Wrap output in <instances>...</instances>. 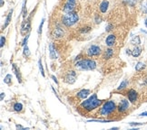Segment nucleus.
Wrapping results in <instances>:
<instances>
[{"mask_svg":"<svg viewBox=\"0 0 147 130\" xmlns=\"http://www.w3.org/2000/svg\"><path fill=\"white\" fill-rule=\"evenodd\" d=\"M5 44V37L4 35H1V48L4 47Z\"/></svg>","mask_w":147,"mask_h":130,"instance_id":"nucleus-30","label":"nucleus"},{"mask_svg":"<svg viewBox=\"0 0 147 130\" xmlns=\"http://www.w3.org/2000/svg\"><path fill=\"white\" fill-rule=\"evenodd\" d=\"M23 53H24V56L26 58H28L30 56V51H29V48H28V46H27V44L26 45H25L24 46V51H23Z\"/></svg>","mask_w":147,"mask_h":130,"instance_id":"nucleus-25","label":"nucleus"},{"mask_svg":"<svg viewBox=\"0 0 147 130\" xmlns=\"http://www.w3.org/2000/svg\"><path fill=\"white\" fill-rule=\"evenodd\" d=\"M145 67H146V65L144 63H142V61H139V63L135 65V71H144L145 69Z\"/></svg>","mask_w":147,"mask_h":130,"instance_id":"nucleus-21","label":"nucleus"},{"mask_svg":"<svg viewBox=\"0 0 147 130\" xmlns=\"http://www.w3.org/2000/svg\"><path fill=\"white\" fill-rule=\"evenodd\" d=\"M101 22H102V18H101V17H99L98 15L95 16V23H96V24H100Z\"/></svg>","mask_w":147,"mask_h":130,"instance_id":"nucleus-32","label":"nucleus"},{"mask_svg":"<svg viewBox=\"0 0 147 130\" xmlns=\"http://www.w3.org/2000/svg\"><path fill=\"white\" fill-rule=\"evenodd\" d=\"M104 101L105 100L103 99H99L97 98V94L94 93V94H92L87 99H84V101H82L80 103L79 107H80V109H82L84 112H91L103 105Z\"/></svg>","mask_w":147,"mask_h":130,"instance_id":"nucleus-1","label":"nucleus"},{"mask_svg":"<svg viewBox=\"0 0 147 130\" xmlns=\"http://www.w3.org/2000/svg\"><path fill=\"white\" fill-rule=\"evenodd\" d=\"M142 9H143V12H144V13L147 14V3H145L144 5H143Z\"/></svg>","mask_w":147,"mask_h":130,"instance_id":"nucleus-31","label":"nucleus"},{"mask_svg":"<svg viewBox=\"0 0 147 130\" xmlns=\"http://www.w3.org/2000/svg\"><path fill=\"white\" fill-rule=\"evenodd\" d=\"M49 57L52 60H55L57 58V53H56L55 46L54 45L53 43H51L49 44Z\"/></svg>","mask_w":147,"mask_h":130,"instance_id":"nucleus-14","label":"nucleus"},{"mask_svg":"<svg viewBox=\"0 0 147 130\" xmlns=\"http://www.w3.org/2000/svg\"><path fill=\"white\" fill-rule=\"evenodd\" d=\"M127 99L131 103H133V104L136 103L137 99H138V93L136 90L134 89H129L127 91Z\"/></svg>","mask_w":147,"mask_h":130,"instance_id":"nucleus-11","label":"nucleus"},{"mask_svg":"<svg viewBox=\"0 0 147 130\" xmlns=\"http://www.w3.org/2000/svg\"><path fill=\"white\" fill-rule=\"evenodd\" d=\"M31 30V22H30V18H27L26 20L24 19V21L22 22L21 25V29H20V33L22 35H27L28 33Z\"/></svg>","mask_w":147,"mask_h":130,"instance_id":"nucleus-6","label":"nucleus"},{"mask_svg":"<svg viewBox=\"0 0 147 130\" xmlns=\"http://www.w3.org/2000/svg\"><path fill=\"white\" fill-rule=\"evenodd\" d=\"M23 109H24V107L23 105H22V103H19V102H16L13 105V109L14 111L16 112H18V113H20L23 111Z\"/></svg>","mask_w":147,"mask_h":130,"instance_id":"nucleus-19","label":"nucleus"},{"mask_svg":"<svg viewBox=\"0 0 147 130\" xmlns=\"http://www.w3.org/2000/svg\"><path fill=\"white\" fill-rule=\"evenodd\" d=\"M144 25H145V26L147 27V17H146L145 20H144Z\"/></svg>","mask_w":147,"mask_h":130,"instance_id":"nucleus-41","label":"nucleus"},{"mask_svg":"<svg viewBox=\"0 0 147 130\" xmlns=\"http://www.w3.org/2000/svg\"><path fill=\"white\" fill-rule=\"evenodd\" d=\"M76 81V71H69L64 76V81L67 84H74Z\"/></svg>","mask_w":147,"mask_h":130,"instance_id":"nucleus-8","label":"nucleus"},{"mask_svg":"<svg viewBox=\"0 0 147 130\" xmlns=\"http://www.w3.org/2000/svg\"><path fill=\"white\" fill-rule=\"evenodd\" d=\"M140 117H147V112H143L139 115Z\"/></svg>","mask_w":147,"mask_h":130,"instance_id":"nucleus-38","label":"nucleus"},{"mask_svg":"<svg viewBox=\"0 0 147 130\" xmlns=\"http://www.w3.org/2000/svg\"><path fill=\"white\" fill-rule=\"evenodd\" d=\"M82 57H83V54H82V53H80L79 55H77V56H76V59H75V61H80V60H82Z\"/></svg>","mask_w":147,"mask_h":130,"instance_id":"nucleus-34","label":"nucleus"},{"mask_svg":"<svg viewBox=\"0 0 147 130\" xmlns=\"http://www.w3.org/2000/svg\"><path fill=\"white\" fill-rule=\"evenodd\" d=\"M51 78H52L53 79V81L56 83V84H58V81H57V79H56V77L55 76H54V75H52V76H51Z\"/></svg>","mask_w":147,"mask_h":130,"instance_id":"nucleus-35","label":"nucleus"},{"mask_svg":"<svg viewBox=\"0 0 147 130\" xmlns=\"http://www.w3.org/2000/svg\"><path fill=\"white\" fill-rule=\"evenodd\" d=\"M28 38H29V35H27L25 38H24V40L23 42H22V45L23 46H25V45H26V43H27V40H28Z\"/></svg>","mask_w":147,"mask_h":130,"instance_id":"nucleus-29","label":"nucleus"},{"mask_svg":"<svg viewBox=\"0 0 147 130\" xmlns=\"http://www.w3.org/2000/svg\"><path fill=\"white\" fill-rule=\"evenodd\" d=\"M76 5V0H67L66 3L64 5V7H63V11L65 14L72 13V12L75 11Z\"/></svg>","mask_w":147,"mask_h":130,"instance_id":"nucleus-10","label":"nucleus"},{"mask_svg":"<svg viewBox=\"0 0 147 130\" xmlns=\"http://www.w3.org/2000/svg\"><path fill=\"white\" fill-rule=\"evenodd\" d=\"M102 54V49L98 45H91L86 50V55L88 57H96Z\"/></svg>","mask_w":147,"mask_h":130,"instance_id":"nucleus-5","label":"nucleus"},{"mask_svg":"<svg viewBox=\"0 0 147 130\" xmlns=\"http://www.w3.org/2000/svg\"><path fill=\"white\" fill-rule=\"evenodd\" d=\"M44 22H45V18H43V19H42L41 24H40V25H39V29H38V33H39V35H41V33H42V28H43Z\"/></svg>","mask_w":147,"mask_h":130,"instance_id":"nucleus-28","label":"nucleus"},{"mask_svg":"<svg viewBox=\"0 0 147 130\" xmlns=\"http://www.w3.org/2000/svg\"><path fill=\"white\" fill-rule=\"evenodd\" d=\"M114 53H115L114 49H112V47H109L108 49H106L103 55H102V56H103V59L104 60H109V59L113 58V56H114Z\"/></svg>","mask_w":147,"mask_h":130,"instance_id":"nucleus-15","label":"nucleus"},{"mask_svg":"<svg viewBox=\"0 0 147 130\" xmlns=\"http://www.w3.org/2000/svg\"><path fill=\"white\" fill-rule=\"evenodd\" d=\"M131 43L134 44V45H140L141 44V39L139 36H134L132 38V40H131Z\"/></svg>","mask_w":147,"mask_h":130,"instance_id":"nucleus-23","label":"nucleus"},{"mask_svg":"<svg viewBox=\"0 0 147 130\" xmlns=\"http://www.w3.org/2000/svg\"><path fill=\"white\" fill-rule=\"evenodd\" d=\"M65 36V30L63 29V27L58 25L55 26L53 31H52V37L55 40H58V39H61Z\"/></svg>","mask_w":147,"mask_h":130,"instance_id":"nucleus-9","label":"nucleus"},{"mask_svg":"<svg viewBox=\"0 0 147 130\" xmlns=\"http://www.w3.org/2000/svg\"><path fill=\"white\" fill-rule=\"evenodd\" d=\"M79 20V15L76 12L72 13H67L65 15L62 16L61 22L66 27H71L73 25H75Z\"/></svg>","mask_w":147,"mask_h":130,"instance_id":"nucleus-4","label":"nucleus"},{"mask_svg":"<svg viewBox=\"0 0 147 130\" xmlns=\"http://www.w3.org/2000/svg\"><path fill=\"white\" fill-rule=\"evenodd\" d=\"M130 101H128V99H122L119 104L117 106V111L118 113H120V114H123V113H125L128 109H129V107H130Z\"/></svg>","mask_w":147,"mask_h":130,"instance_id":"nucleus-7","label":"nucleus"},{"mask_svg":"<svg viewBox=\"0 0 147 130\" xmlns=\"http://www.w3.org/2000/svg\"><path fill=\"white\" fill-rule=\"evenodd\" d=\"M96 66V61L93 59H82L75 64V68L79 71H94Z\"/></svg>","mask_w":147,"mask_h":130,"instance_id":"nucleus-2","label":"nucleus"},{"mask_svg":"<svg viewBox=\"0 0 147 130\" xmlns=\"http://www.w3.org/2000/svg\"><path fill=\"white\" fill-rule=\"evenodd\" d=\"M38 67H39V71H40L42 76L45 77V71H44V68L42 65V60L41 59H39V61H38Z\"/></svg>","mask_w":147,"mask_h":130,"instance_id":"nucleus-27","label":"nucleus"},{"mask_svg":"<svg viewBox=\"0 0 147 130\" xmlns=\"http://www.w3.org/2000/svg\"><path fill=\"white\" fill-rule=\"evenodd\" d=\"M113 27V25H107V27H106V32H109V31H111L112 29H111V28Z\"/></svg>","mask_w":147,"mask_h":130,"instance_id":"nucleus-36","label":"nucleus"},{"mask_svg":"<svg viewBox=\"0 0 147 130\" xmlns=\"http://www.w3.org/2000/svg\"><path fill=\"white\" fill-rule=\"evenodd\" d=\"M126 54H128V55L131 54V55H132V51H131V50H129V49H127V50H126Z\"/></svg>","mask_w":147,"mask_h":130,"instance_id":"nucleus-39","label":"nucleus"},{"mask_svg":"<svg viewBox=\"0 0 147 130\" xmlns=\"http://www.w3.org/2000/svg\"><path fill=\"white\" fill-rule=\"evenodd\" d=\"M128 84H129V81L127 80H124L121 82V84L119 85V87L117 88V90H123L125 89L127 86H128Z\"/></svg>","mask_w":147,"mask_h":130,"instance_id":"nucleus-22","label":"nucleus"},{"mask_svg":"<svg viewBox=\"0 0 147 130\" xmlns=\"http://www.w3.org/2000/svg\"><path fill=\"white\" fill-rule=\"evenodd\" d=\"M89 95H90V90L86 89H81L80 91H78L76 96L78 99L84 100V99H87L89 97Z\"/></svg>","mask_w":147,"mask_h":130,"instance_id":"nucleus-12","label":"nucleus"},{"mask_svg":"<svg viewBox=\"0 0 147 130\" xmlns=\"http://www.w3.org/2000/svg\"><path fill=\"white\" fill-rule=\"evenodd\" d=\"M12 70H13V71L15 73V75L16 76V79H18V82L21 83L22 82V76H21V73H20L19 69H18V67H16V64H15V63L12 64Z\"/></svg>","mask_w":147,"mask_h":130,"instance_id":"nucleus-17","label":"nucleus"},{"mask_svg":"<svg viewBox=\"0 0 147 130\" xmlns=\"http://www.w3.org/2000/svg\"><path fill=\"white\" fill-rule=\"evenodd\" d=\"M4 5V0H1V7H3Z\"/></svg>","mask_w":147,"mask_h":130,"instance_id":"nucleus-42","label":"nucleus"},{"mask_svg":"<svg viewBox=\"0 0 147 130\" xmlns=\"http://www.w3.org/2000/svg\"><path fill=\"white\" fill-rule=\"evenodd\" d=\"M12 14H13V9H12V10H10V12L8 13V15H7V19H5V24H4V25L2 26V30H4L5 28L9 25V23H10V21H11V17H12Z\"/></svg>","mask_w":147,"mask_h":130,"instance_id":"nucleus-20","label":"nucleus"},{"mask_svg":"<svg viewBox=\"0 0 147 130\" xmlns=\"http://www.w3.org/2000/svg\"><path fill=\"white\" fill-rule=\"evenodd\" d=\"M108 7H109V2L107 1V0H104V1H102L101 4L99 5V9L101 11V13H103V14L107 12Z\"/></svg>","mask_w":147,"mask_h":130,"instance_id":"nucleus-16","label":"nucleus"},{"mask_svg":"<svg viewBox=\"0 0 147 130\" xmlns=\"http://www.w3.org/2000/svg\"><path fill=\"white\" fill-rule=\"evenodd\" d=\"M130 124V126H141V125H143L144 123H134V122H131V123H129Z\"/></svg>","mask_w":147,"mask_h":130,"instance_id":"nucleus-33","label":"nucleus"},{"mask_svg":"<svg viewBox=\"0 0 147 130\" xmlns=\"http://www.w3.org/2000/svg\"><path fill=\"white\" fill-rule=\"evenodd\" d=\"M115 110H117V106L114 100H107L104 102L103 106L101 107L99 110V115L104 117H108L109 115L113 114Z\"/></svg>","mask_w":147,"mask_h":130,"instance_id":"nucleus-3","label":"nucleus"},{"mask_svg":"<svg viewBox=\"0 0 147 130\" xmlns=\"http://www.w3.org/2000/svg\"><path fill=\"white\" fill-rule=\"evenodd\" d=\"M115 41H116V37L115 35H109L105 39V44L108 47H113L115 44Z\"/></svg>","mask_w":147,"mask_h":130,"instance_id":"nucleus-13","label":"nucleus"},{"mask_svg":"<svg viewBox=\"0 0 147 130\" xmlns=\"http://www.w3.org/2000/svg\"><path fill=\"white\" fill-rule=\"evenodd\" d=\"M16 129H25V127L23 126H21V125H16Z\"/></svg>","mask_w":147,"mask_h":130,"instance_id":"nucleus-37","label":"nucleus"},{"mask_svg":"<svg viewBox=\"0 0 147 130\" xmlns=\"http://www.w3.org/2000/svg\"><path fill=\"white\" fill-rule=\"evenodd\" d=\"M4 98H5V93L2 92L1 93V100H4Z\"/></svg>","mask_w":147,"mask_h":130,"instance_id":"nucleus-40","label":"nucleus"},{"mask_svg":"<svg viewBox=\"0 0 147 130\" xmlns=\"http://www.w3.org/2000/svg\"><path fill=\"white\" fill-rule=\"evenodd\" d=\"M91 30H92V28H91V27L86 25V26H84V27L80 28V33H89Z\"/></svg>","mask_w":147,"mask_h":130,"instance_id":"nucleus-26","label":"nucleus"},{"mask_svg":"<svg viewBox=\"0 0 147 130\" xmlns=\"http://www.w3.org/2000/svg\"><path fill=\"white\" fill-rule=\"evenodd\" d=\"M4 82L5 84H7V85H11V83H12V75L7 74V76H5L4 79Z\"/></svg>","mask_w":147,"mask_h":130,"instance_id":"nucleus-24","label":"nucleus"},{"mask_svg":"<svg viewBox=\"0 0 147 130\" xmlns=\"http://www.w3.org/2000/svg\"><path fill=\"white\" fill-rule=\"evenodd\" d=\"M141 53H142V48L139 47L138 45H136L132 51V55L134 56V57H139V56L141 55Z\"/></svg>","mask_w":147,"mask_h":130,"instance_id":"nucleus-18","label":"nucleus"}]
</instances>
